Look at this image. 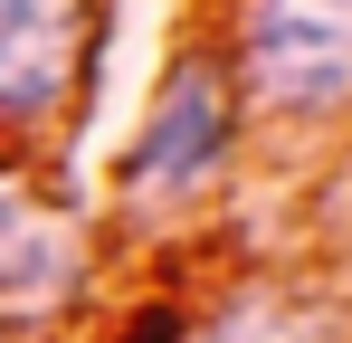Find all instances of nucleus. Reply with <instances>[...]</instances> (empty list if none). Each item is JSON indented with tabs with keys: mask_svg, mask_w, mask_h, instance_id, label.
Masks as SVG:
<instances>
[{
	"mask_svg": "<svg viewBox=\"0 0 352 343\" xmlns=\"http://www.w3.org/2000/svg\"><path fill=\"white\" fill-rule=\"evenodd\" d=\"M248 76L286 114H333L352 96V0H248Z\"/></svg>",
	"mask_w": 352,
	"mask_h": 343,
	"instance_id": "nucleus-1",
	"label": "nucleus"
},
{
	"mask_svg": "<svg viewBox=\"0 0 352 343\" xmlns=\"http://www.w3.org/2000/svg\"><path fill=\"white\" fill-rule=\"evenodd\" d=\"M229 153V96H219V67L210 57H181L162 105L133 143V191H200Z\"/></svg>",
	"mask_w": 352,
	"mask_h": 343,
	"instance_id": "nucleus-2",
	"label": "nucleus"
},
{
	"mask_svg": "<svg viewBox=\"0 0 352 343\" xmlns=\"http://www.w3.org/2000/svg\"><path fill=\"white\" fill-rule=\"evenodd\" d=\"M76 10L86 0H0V114L58 105L76 67Z\"/></svg>",
	"mask_w": 352,
	"mask_h": 343,
	"instance_id": "nucleus-3",
	"label": "nucleus"
},
{
	"mask_svg": "<svg viewBox=\"0 0 352 343\" xmlns=\"http://www.w3.org/2000/svg\"><path fill=\"white\" fill-rule=\"evenodd\" d=\"M67 267H76L67 220L38 210V200H19V191H0V315H38V305H58Z\"/></svg>",
	"mask_w": 352,
	"mask_h": 343,
	"instance_id": "nucleus-4",
	"label": "nucleus"
},
{
	"mask_svg": "<svg viewBox=\"0 0 352 343\" xmlns=\"http://www.w3.org/2000/svg\"><path fill=\"white\" fill-rule=\"evenodd\" d=\"M200 343H333L314 315H295V305H238L219 334H200Z\"/></svg>",
	"mask_w": 352,
	"mask_h": 343,
	"instance_id": "nucleus-5",
	"label": "nucleus"
}]
</instances>
